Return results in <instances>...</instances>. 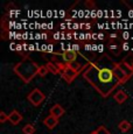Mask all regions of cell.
<instances>
[{
	"label": "cell",
	"mask_w": 133,
	"mask_h": 134,
	"mask_svg": "<svg viewBox=\"0 0 133 134\" xmlns=\"http://www.w3.org/2000/svg\"><path fill=\"white\" fill-rule=\"evenodd\" d=\"M113 68L114 65L102 66L98 65L97 63L90 62L88 66L83 70L82 76L101 93V96L107 97L110 96V93H112V91L117 86L121 84L114 75Z\"/></svg>",
	"instance_id": "1"
},
{
	"label": "cell",
	"mask_w": 133,
	"mask_h": 134,
	"mask_svg": "<svg viewBox=\"0 0 133 134\" xmlns=\"http://www.w3.org/2000/svg\"><path fill=\"white\" fill-rule=\"evenodd\" d=\"M39 69H40V66L34 61H32L29 57L25 56V58L21 62L15 64L13 70L25 83H29L37 75Z\"/></svg>",
	"instance_id": "2"
},
{
	"label": "cell",
	"mask_w": 133,
	"mask_h": 134,
	"mask_svg": "<svg viewBox=\"0 0 133 134\" xmlns=\"http://www.w3.org/2000/svg\"><path fill=\"white\" fill-rule=\"evenodd\" d=\"M27 99L29 100V103L34 106H39L40 104H42V102L46 99V96L41 90L34 89L30 91V93L27 96Z\"/></svg>",
	"instance_id": "3"
},
{
	"label": "cell",
	"mask_w": 133,
	"mask_h": 134,
	"mask_svg": "<svg viewBox=\"0 0 133 134\" xmlns=\"http://www.w3.org/2000/svg\"><path fill=\"white\" fill-rule=\"evenodd\" d=\"M61 74H62V78L64 79L66 83H71V82H73L78 75L77 71H75L74 69H71L69 65L66 66L65 70H63Z\"/></svg>",
	"instance_id": "4"
},
{
	"label": "cell",
	"mask_w": 133,
	"mask_h": 134,
	"mask_svg": "<svg viewBox=\"0 0 133 134\" xmlns=\"http://www.w3.org/2000/svg\"><path fill=\"white\" fill-rule=\"evenodd\" d=\"M61 56H62V61L64 62V63L70 64L71 62L76 61V58H77V53H75V51H73V50H64L61 54Z\"/></svg>",
	"instance_id": "5"
},
{
	"label": "cell",
	"mask_w": 133,
	"mask_h": 134,
	"mask_svg": "<svg viewBox=\"0 0 133 134\" xmlns=\"http://www.w3.org/2000/svg\"><path fill=\"white\" fill-rule=\"evenodd\" d=\"M113 71H114V75H116V77L119 79L120 83H125V82L129 79V77H127V75L124 72V70H123L121 68H120L119 63H116V65H114L113 68Z\"/></svg>",
	"instance_id": "6"
},
{
	"label": "cell",
	"mask_w": 133,
	"mask_h": 134,
	"mask_svg": "<svg viewBox=\"0 0 133 134\" xmlns=\"http://www.w3.org/2000/svg\"><path fill=\"white\" fill-rule=\"evenodd\" d=\"M22 120V115L20 112H18L16 110H13L11 113L8 114V121L12 124V125H18L20 124Z\"/></svg>",
	"instance_id": "7"
},
{
	"label": "cell",
	"mask_w": 133,
	"mask_h": 134,
	"mask_svg": "<svg viewBox=\"0 0 133 134\" xmlns=\"http://www.w3.org/2000/svg\"><path fill=\"white\" fill-rule=\"evenodd\" d=\"M43 124H45V126L47 128H49V130H53L54 127H56V126L58 125V119L56 117H54V115H48L47 118H45V120H43Z\"/></svg>",
	"instance_id": "8"
},
{
	"label": "cell",
	"mask_w": 133,
	"mask_h": 134,
	"mask_svg": "<svg viewBox=\"0 0 133 134\" xmlns=\"http://www.w3.org/2000/svg\"><path fill=\"white\" fill-rule=\"evenodd\" d=\"M49 112H50V114H52V115H54V117H56L58 119L60 117H62V115L64 114L65 110L63 109L60 104H55L54 106H52V109H50Z\"/></svg>",
	"instance_id": "9"
},
{
	"label": "cell",
	"mask_w": 133,
	"mask_h": 134,
	"mask_svg": "<svg viewBox=\"0 0 133 134\" xmlns=\"http://www.w3.org/2000/svg\"><path fill=\"white\" fill-rule=\"evenodd\" d=\"M114 100H116L118 104H123V103L126 102L127 99V93L125 91H123V90H119V91H117L116 93H114Z\"/></svg>",
	"instance_id": "10"
},
{
	"label": "cell",
	"mask_w": 133,
	"mask_h": 134,
	"mask_svg": "<svg viewBox=\"0 0 133 134\" xmlns=\"http://www.w3.org/2000/svg\"><path fill=\"white\" fill-rule=\"evenodd\" d=\"M131 127H132L131 122L127 121V120H121V121L119 122V125H118L119 131H120V132H123V133L129 132V131L131 130Z\"/></svg>",
	"instance_id": "11"
},
{
	"label": "cell",
	"mask_w": 133,
	"mask_h": 134,
	"mask_svg": "<svg viewBox=\"0 0 133 134\" xmlns=\"http://www.w3.org/2000/svg\"><path fill=\"white\" fill-rule=\"evenodd\" d=\"M46 66L48 68V70H49V72H52L54 75H57V74H60L61 72V70L56 66V64L54 63V62H48L47 64H46Z\"/></svg>",
	"instance_id": "12"
},
{
	"label": "cell",
	"mask_w": 133,
	"mask_h": 134,
	"mask_svg": "<svg viewBox=\"0 0 133 134\" xmlns=\"http://www.w3.org/2000/svg\"><path fill=\"white\" fill-rule=\"evenodd\" d=\"M35 127L34 125H32V124H27L26 126H24V128H22V132L24 134H34L35 133Z\"/></svg>",
	"instance_id": "13"
},
{
	"label": "cell",
	"mask_w": 133,
	"mask_h": 134,
	"mask_svg": "<svg viewBox=\"0 0 133 134\" xmlns=\"http://www.w3.org/2000/svg\"><path fill=\"white\" fill-rule=\"evenodd\" d=\"M68 65L70 66L71 69H74V70H75V71H77L78 74H80V71L82 70V66H83L81 63H78L77 61H74V62H71V63H70V64H68Z\"/></svg>",
	"instance_id": "14"
},
{
	"label": "cell",
	"mask_w": 133,
	"mask_h": 134,
	"mask_svg": "<svg viewBox=\"0 0 133 134\" xmlns=\"http://www.w3.org/2000/svg\"><path fill=\"white\" fill-rule=\"evenodd\" d=\"M48 74H49V70H48L47 66H46V65H41L40 69H39V71H37V76L45 77V76H47Z\"/></svg>",
	"instance_id": "15"
},
{
	"label": "cell",
	"mask_w": 133,
	"mask_h": 134,
	"mask_svg": "<svg viewBox=\"0 0 133 134\" xmlns=\"http://www.w3.org/2000/svg\"><path fill=\"white\" fill-rule=\"evenodd\" d=\"M84 5H85L89 9H95L96 8V4H95L93 0H86V1L84 2Z\"/></svg>",
	"instance_id": "16"
},
{
	"label": "cell",
	"mask_w": 133,
	"mask_h": 134,
	"mask_svg": "<svg viewBox=\"0 0 133 134\" xmlns=\"http://www.w3.org/2000/svg\"><path fill=\"white\" fill-rule=\"evenodd\" d=\"M110 50H111L112 53H113L116 56H118L119 54H120V48L118 47V46H116V44H113V46H110Z\"/></svg>",
	"instance_id": "17"
},
{
	"label": "cell",
	"mask_w": 133,
	"mask_h": 134,
	"mask_svg": "<svg viewBox=\"0 0 133 134\" xmlns=\"http://www.w3.org/2000/svg\"><path fill=\"white\" fill-rule=\"evenodd\" d=\"M8 120V115L6 114L5 112H0V122H6Z\"/></svg>",
	"instance_id": "18"
},
{
	"label": "cell",
	"mask_w": 133,
	"mask_h": 134,
	"mask_svg": "<svg viewBox=\"0 0 133 134\" xmlns=\"http://www.w3.org/2000/svg\"><path fill=\"white\" fill-rule=\"evenodd\" d=\"M97 131L99 132V134H111L106 130V127H104V126H99V127L97 128Z\"/></svg>",
	"instance_id": "19"
},
{
	"label": "cell",
	"mask_w": 133,
	"mask_h": 134,
	"mask_svg": "<svg viewBox=\"0 0 133 134\" xmlns=\"http://www.w3.org/2000/svg\"><path fill=\"white\" fill-rule=\"evenodd\" d=\"M129 60H130V62H125V63H127L129 65H131L133 68V55H129L126 58H124V61H129Z\"/></svg>",
	"instance_id": "20"
},
{
	"label": "cell",
	"mask_w": 133,
	"mask_h": 134,
	"mask_svg": "<svg viewBox=\"0 0 133 134\" xmlns=\"http://www.w3.org/2000/svg\"><path fill=\"white\" fill-rule=\"evenodd\" d=\"M124 4H126L129 7H131V9H133V1H129V0H124Z\"/></svg>",
	"instance_id": "21"
},
{
	"label": "cell",
	"mask_w": 133,
	"mask_h": 134,
	"mask_svg": "<svg viewBox=\"0 0 133 134\" xmlns=\"http://www.w3.org/2000/svg\"><path fill=\"white\" fill-rule=\"evenodd\" d=\"M123 50H129V44H127L126 42L123 44Z\"/></svg>",
	"instance_id": "22"
},
{
	"label": "cell",
	"mask_w": 133,
	"mask_h": 134,
	"mask_svg": "<svg viewBox=\"0 0 133 134\" xmlns=\"http://www.w3.org/2000/svg\"><path fill=\"white\" fill-rule=\"evenodd\" d=\"M22 47H24V46L18 44V46H16V50H18V51H21V50H22Z\"/></svg>",
	"instance_id": "23"
},
{
	"label": "cell",
	"mask_w": 133,
	"mask_h": 134,
	"mask_svg": "<svg viewBox=\"0 0 133 134\" xmlns=\"http://www.w3.org/2000/svg\"><path fill=\"white\" fill-rule=\"evenodd\" d=\"M66 38H68V40H70V38H73V34H70V33H68V34H66Z\"/></svg>",
	"instance_id": "24"
},
{
	"label": "cell",
	"mask_w": 133,
	"mask_h": 134,
	"mask_svg": "<svg viewBox=\"0 0 133 134\" xmlns=\"http://www.w3.org/2000/svg\"><path fill=\"white\" fill-rule=\"evenodd\" d=\"M110 37H111V40H114V38L117 37V35L116 34H111V35H110Z\"/></svg>",
	"instance_id": "25"
},
{
	"label": "cell",
	"mask_w": 133,
	"mask_h": 134,
	"mask_svg": "<svg viewBox=\"0 0 133 134\" xmlns=\"http://www.w3.org/2000/svg\"><path fill=\"white\" fill-rule=\"evenodd\" d=\"M84 27H85L86 29H90V28H91V25H90V24H86L85 26H84Z\"/></svg>",
	"instance_id": "26"
},
{
	"label": "cell",
	"mask_w": 133,
	"mask_h": 134,
	"mask_svg": "<svg viewBox=\"0 0 133 134\" xmlns=\"http://www.w3.org/2000/svg\"><path fill=\"white\" fill-rule=\"evenodd\" d=\"M90 134H99V132H98V131L96 130V131H93V132H91Z\"/></svg>",
	"instance_id": "27"
}]
</instances>
